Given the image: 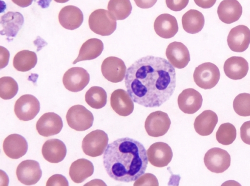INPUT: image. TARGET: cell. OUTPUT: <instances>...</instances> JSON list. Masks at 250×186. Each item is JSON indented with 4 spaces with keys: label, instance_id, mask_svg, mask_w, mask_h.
<instances>
[{
    "label": "cell",
    "instance_id": "6da1fadb",
    "mask_svg": "<svg viewBox=\"0 0 250 186\" xmlns=\"http://www.w3.org/2000/svg\"><path fill=\"white\" fill-rule=\"evenodd\" d=\"M125 83L133 102L147 108L158 107L175 90V70L166 59L148 56L128 68Z\"/></svg>",
    "mask_w": 250,
    "mask_h": 186
},
{
    "label": "cell",
    "instance_id": "7a4b0ae2",
    "mask_svg": "<svg viewBox=\"0 0 250 186\" xmlns=\"http://www.w3.org/2000/svg\"><path fill=\"white\" fill-rule=\"evenodd\" d=\"M103 164L113 179L131 182L143 175L148 164L147 152L140 142L126 137L108 144L104 152Z\"/></svg>",
    "mask_w": 250,
    "mask_h": 186
},
{
    "label": "cell",
    "instance_id": "3957f363",
    "mask_svg": "<svg viewBox=\"0 0 250 186\" xmlns=\"http://www.w3.org/2000/svg\"><path fill=\"white\" fill-rule=\"evenodd\" d=\"M88 24L92 31L96 34L107 36L116 30V19L107 10L98 9L94 11L89 16Z\"/></svg>",
    "mask_w": 250,
    "mask_h": 186
},
{
    "label": "cell",
    "instance_id": "277c9868",
    "mask_svg": "<svg viewBox=\"0 0 250 186\" xmlns=\"http://www.w3.org/2000/svg\"><path fill=\"white\" fill-rule=\"evenodd\" d=\"M193 76L198 87L207 90L216 85L220 77V73L216 65L211 62H205L195 68Z\"/></svg>",
    "mask_w": 250,
    "mask_h": 186
},
{
    "label": "cell",
    "instance_id": "5b68a950",
    "mask_svg": "<svg viewBox=\"0 0 250 186\" xmlns=\"http://www.w3.org/2000/svg\"><path fill=\"white\" fill-rule=\"evenodd\" d=\"M66 119L68 126L77 131H84L92 127L94 116L92 112L81 105H76L68 110Z\"/></svg>",
    "mask_w": 250,
    "mask_h": 186
},
{
    "label": "cell",
    "instance_id": "8992f818",
    "mask_svg": "<svg viewBox=\"0 0 250 186\" xmlns=\"http://www.w3.org/2000/svg\"><path fill=\"white\" fill-rule=\"evenodd\" d=\"M108 142L107 133L103 130H96L92 131L83 138L82 148L86 155L95 157L104 153Z\"/></svg>",
    "mask_w": 250,
    "mask_h": 186
},
{
    "label": "cell",
    "instance_id": "52a82bcc",
    "mask_svg": "<svg viewBox=\"0 0 250 186\" xmlns=\"http://www.w3.org/2000/svg\"><path fill=\"white\" fill-rule=\"evenodd\" d=\"M230 156L228 151L219 148H213L206 153L204 162L207 168L212 172L222 173L230 165Z\"/></svg>",
    "mask_w": 250,
    "mask_h": 186
},
{
    "label": "cell",
    "instance_id": "ba28073f",
    "mask_svg": "<svg viewBox=\"0 0 250 186\" xmlns=\"http://www.w3.org/2000/svg\"><path fill=\"white\" fill-rule=\"evenodd\" d=\"M40 110V103L34 95L29 94L21 95L16 101L14 112L21 121H27L35 118Z\"/></svg>",
    "mask_w": 250,
    "mask_h": 186
},
{
    "label": "cell",
    "instance_id": "9c48e42d",
    "mask_svg": "<svg viewBox=\"0 0 250 186\" xmlns=\"http://www.w3.org/2000/svg\"><path fill=\"white\" fill-rule=\"evenodd\" d=\"M171 124L168 114L162 111H157L150 113L146 119L145 130L148 135L157 137L165 135Z\"/></svg>",
    "mask_w": 250,
    "mask_h": 186
},
{
    "label": "cell",
    "instance_id": "30bf717a",
    "mask_svg": "<svg viewBox=\"0 0 250 186\" xmlns=\"http://www.w3.org/2000/svg\"><path fill=\"white\" fill-rule=\"evenodd\" d=\"M89 80L90 75L86 70L79 67L69 69L62 77L64 86L72 92L83 90L89 83Z\"/></svg>",
    "mask_w": 250,
    "mask_h": 186
},
{
    "label": "cell",
    "instance_id": "8fae6325",
    "mask_svg": "<svg viewBox=\"0 0 250 186\" xmlns=\"http://www.w3.org/2000/svg\"><path fill=\"white\" fill-rule=\"evenodd\" d=\"M16 175L21 183L30 186L38 183L42 177V171L38 162L26 160L18 166Z\"/></svg>",
    "mask_w": 250,
    "mask_h": 186
},
{
    "label": "cell",
    "instance_id": "7c38bea8",
    "mask_svg": "<svg viewBox=\"0 0 250 186\" xmlns=\"http://www.w3.org/2000/svg\"><path fill=\"white\" fill-rule=\"evenodd\" d=\"M126 67L122 59L116 56H109L104 59L101 65L103 75L112 83L121 82L125 77Z\"/></svg>",
    "mask_w": 250,
    "mask_h": 186
},
{
    "label": "cell",
    "instance_id": "4fadbf2b",
    "mask_svg": "<svg viewBox=\"0 0 250 186\" xmlns=\"http://www.w3.org/2000/svg\"><path fill=\"white\" fill-rule=\"evenodd\" d=\"M146 152L148 161L152 165L158 167L167 166L173 156L170 146L166 143L162 142L153 143Z\"/></svg>",
    "mask_w": 250,
    "mask_h": 186
},
{
    "label": "cell",
    "instance_id": "5bb4252c",
    "mask_svg": "<svg viewBox=\"0 0 250 186\" xmlns=\"http://www.w3.org/2000/svg\"><path fill=\"white\" fill-rule=\"evenodd\" d=\"M227 43L233 52L241 53L246 51L250 44V29L244 25L233 27L229 33Z\"/></svg>",
    "mask_w": 250,
    "mask_h": 186
},
{
    "label": "cell",
    "instance_id": "9a60e30c",
    "mask_svg": "<svg viewBox=\"0 0 250 186\" xmlns=\"http://www.w3.org/2000/svg\"><path fill=\"white\" fill-rule=\"evenodd\" d=\"M63 127L62 118L54 112L42 115L36 123V130L42 136L48 137L58 134Z\"/></svg>",
    "mask_w": 250,
    "mask_h": 186
},
{
    "label": "cell",
    "instance_id": "2e32d148",
    "mask_svg": "<svg viewBox=\"0 0 250 186\" xmlns=\"http://www.w3.org/2000/svg\"><path fill=\"white\" fill-rule=\"evenodd\" d=\"M166 55L169 62L178 69L185 68L190 60L188 48L180 42L169 43L166 49Z\"/></svg>",
    "mask_w": 250,
    "mask_h": 186
},
{
    "label": "cell",
    "instance_id": "e0dca14e",
    "mask_svg": "<svg viewBox=\"0 0 250 186\" xmlns=\"http://www.w3.org/2000/svg\"><path fill=\"white\" fill-rule=\"evenodd\" d=\"M179 109L184 113L193 114L201 107L203 98L201 93L193 88L184 90L178 97Z\"/></svg>",
    "mask_w": 250,
    "mask_h": 186
},
{
    "label": "cell",
    "instance_id": "ac0fdd59",
    "mask_svg": "<svg viewBox=\"0 0 250 186\" xmlns=\"http://www.w3.org/2000/svg\"><path fill=\"white\" fill-rule=\"evenodd\" d=\"M110 105L116 113L122 116L130 115L134 110L133 101L128 93L122 89L112 92L110 96Z\"/></svg>",
    "mask_w": 250,
    "mask_h": 186
},
{
    "label": "cell",
    "instance_id": "d6986e66",
    "mask_svg": "<svg viewBox=\"0 0 250 186\" xmlns=\"http://www.w3.org/2000/svg\"><path fill=\"white\" fill-rule=\"evenodd\" d=\"M3 149L9 158L17 159L24 155L28 149V144L25 139L19 134H12L5 138Z\"/></svg>",
    "mask_w": 250,
    "mask_h": 186
},
{
    "label": "cell",
    "instance_id": "ffe728a7",
    "mask_svg": "<svg viewBox=\"0 0 250 186\" xmlns=\"http://www.w3.org/2000/svg\"><path fill=\"white\" fill-rule=\"evenodd\" d=\"M59 21L65 29L73 30L79 28L83 20V14L80 8L74 5L63 7L59 14Z\"/></svg>",
    "mask_w": 250,
    "mask_h": 186
},
{
    "label": "cell",
    "instance_id": "44dd1931",
    "mask_svg": "<svg viewBox=\"0 0 250 186\" xmlns=\"http://www.w3.org/2000/svg\"><path fill=\"white\" fill-rule=\"evenodd\" d=\"M42 152L47 161L51 163H58L65 158L67 149L62 141L58 139H50L43 144Z\"/></svg>",
    "mask_w": 250,
    "mask_h": 186
},
{
    "label": "cell",
    "instance_id": "7402d4cb",
    "mask_svg": "<svg viewBox=\"0 0 250 186\" xmlns=\"http://www.w3.org/2000/svg\"><path fill=\"white\" fill-rule=\"evenodd\" d=\"M156 33L164 38L173 37L178 31V25L176 18L169 14L158 16L154 23Z\"/></svg>",
    "mask_w": 250,
    "mask_h": 186
},
{
    "label": "cell",
    "instance_id": "603a6c76",
    "mask_svg": "<svg viewBox=\"0 0 250 186\" xmlns=\"http://www.w3.org/2000/svg\"><path fill=\"white\" fill-rule=\"evenodd\" d=\"M242 7L237 0H223L217 8V14L221 21L230 24L237 21L242 14Z\"/></svg>",
    "mask_w": 250,
    "mask_h": 186
},
{
    "label": "cell",
    "instance_id": "cb8c5ba5",
    "mask_svg": "<svg viewBox=\"0 0 250 186\" xmlns=\"http://www.w3.org/2000/svg\"><path fill=\"white\" fill-rule=\"evenodd\" d=\"M248 71V62L241 56H231L225 61L224 64L225 74L233 80L242 79L246 76Z\"/></svg>",
    "mask_w": 250,
    "mask_h": 186
},
{
    "label": "cell",
    "instance_id": "d4e9b609",
    "mask_svg": "<svg viewBox=\"0 0 250 186\" xmlns=\"http://www.w3.org/2000/svg\"><path fill=\"white\" fill-rule=\"evenodd\" d=\"M24 22L22 14L18 12L9 11L2 15L0 19L1 35L8 37H15Z\"/></svg>",
    "mask_w": 250,
    "mask_h": 186
},
{
    "label": "cell",
    "instance_id": "484cf974",
    "mask_svg": "<svg viewBox=\"0 0 250 186\" xmlns=\"http://www.w3.org/2000/svg\"><path fill=\"white\" fill-rule=\"evenodd\" d=\"M217 122L216 113L211 110H205L195 118L194 128L199 135L208 136L213 132Z\"/></svg>",
    "mask_w": 250,
    "mask_h": 186
},
{
    "label": "cell",
    "instance_id": "4316f807",
    "mask_svg": "<svg viewBox=\"0 0 250 186\" xmlns=\"http://www.w3.org/2000/svg\"><path fill=\"white\" fill-rule=\"evenodd\" d=\"M94 170V166L91 161L85 158H81L71 164L69 174L74 183L80 184L90 177L93 174Z\"/></svg>",
    "mask_w": 250,
    "mask_h": 186
},
{
    "label": "cell",
    "instance_id": "83f0119b",
    "mask_svg": "<svg viewBox=\"0 0 250 186\" xmlns=\"http://www.w3.org/2000/svg\"><path fill=\"white\" fill-rule=\"evenodd\" d=\"M104 50V44L102 40L96 38L88 39L82 45L77 58L73 64L83 60L94 59L98 57Z\"/></svg>",
    "mask_w": 250,
    "mask_h": 186
},
{
    "label": "cell",
    "instance_id": "f1b7e54d",
    "mask_svg": "<svg viewBox=\"0 0 250 186\" xmlns=\"http://www.w3.org/2000/svg\"><path fill=\"white\" fill-rule=\"evenodd\" d=\"M184 30L187 33L194 34L202 30L205 24L203 14L195 9H190L184 14L182 18Z\"/></svg>",
    "mask_w": 250,
    "mask_h": 186
},
{
    "label": "cell",
    "instance_id": "f546056e",
    "mask_svg": "<svg viewBox=\"0 0 250 186\" xmlns=\"http://www.w3.org/2000/svg\"><path fill=\"white\" fill-rule=\"evenodd\" d=\"M37 62L36 54L24 50L18 52L13 58L14 67L18 71L27 72L34 68Z\"/></svg>",
    "mask_w": 250,
    "mask_h": 186
},
{
    "label": "cell",
    "instance_id": "4dcf8cb0",
    "mask_svg": "<svg viewBox=\"0 0 250 186\" xmlns=\"http://www.w3.org/2000/svg\"><path fill=\"white\" fill-rule=\"evenodd\" d=\"M85 100L91 108L100 109L106 104L107 93L99 86H93L89 89L85 94Z\"/></svg>",
    "mask_w": 250,
    "mask_h": 186
},
{
    "label": "cell",
    "instance_id": "1f68e13d",
    "mask_svg": "<svg viewBox=\"0 0 250 186\" xmlns=\"http://www.w3.org/2000/svg\"><path fill=\"white\" fill-rule=\"evenodd\" d=\"M107 9L116 20H124L131 14L132 7L130 0H109Z\"/></svg>",
    "mask_w": 250,
    "mask_h": 186
},
{
    "label": "cell",
    "instance_id": "d6a6232c",
    "mask_svg": "<svg viewBox=\"0 0 250 186\" xmlns=\"http://www.w3.org/2000/svg\"><path fill=\"white\" fill-rule=\"evenodd\" d=\"M236 137V128L230 123L221 124L216 133L217 141L223 145H229L232 144Z\"/></svg>",
    "mask_w": 250,
    "mask_h": 186
},
{
    "label": "cell",
    "instance_id": "836d02e7",
    "mask_svg": "<svg viewBox=\"0 0 250 186\" xmlns=\"http://www.w3.org/2000/svg\"><path fill=\"white\" fill-rule=\"evenodd\" d=\"M18 85L10 76H4L0 79V97L4 100L14 97L18 93Z\"/></svg>",
    "mask_w": 250,
    "mask_h": 186
},
{
    "label": "cell",
    "instance_id": "e575fe53",
    "mask_svg": "<svg viewBox=\"0 0 250 186\" xmlns=\"http://www.w3.org/2000/svg\"><path fill=\"white\" fill-rule=\"evenodd\" d=\"M233 108L240 116H250V93H241L237 95L233 100Z\"/></svg>",
    "mask_w": 250,
    "mask_h": 186
},
{
    "label": "cell",
    "instance_id": "d590c367",
    "mask_svg": "<svg viewBox=\"0 0 250 186\" xmlns=\"http://www.w3.org/2000/svg\"><path fill=\"white\" fill-rule=\"evenodd\" d=\"M157 178L152 174L146 173L136 180L134 186H158Z\"/></svg>",
    "mask_w": 250,
    "mask_h": 186
},
{
    "label": "cell",
    "instance_id": "8d00e7d4",
    "mask_svg": "<svg viewBox=\"0 0 250 186\" xmlns=\"http://www.w3.org/2000/svg\"><path fill=\"white\" fill-rule=\"evenodd\" d=\"M46 185L47 186H68L69 184L67 180L64 176L59 174H56L49 177Z\"/></svg>",
    "mask_w": 250,
    "mask_h": 186
},
{
    "label": "cell",
    "instance_id": "74e56055",
    "mask_svg": "<svg viewBox=\"0 0 250 186\" xmlns=\"http://www.w3.org/2000/svg\"><path fill=\"white\" fill-rule=\"evenodd\" d=\"M188 2L189 0H166L167 7L175 12L180 11L184 9Z\"/></svg>",
    "mask_w": 250,
    "mask_h": 186
},
{
    "label": "cell",
    "instance_id": "f35d334b",
    "mask_svg": "<svg viewBox=\"0 0 250 186\" xmlns=\"http://www.w3.org/2000/svg\"><path fill=\"white\" fill-rule=\"evenodd\" d=\"M240 137L243 142L250 145V121L245 122L241 126Z\"/></svg>",
    "mask_w": 250,
    "mask_h": 186
},
{
    "label": "cell",
    "instance_id": "ab89813d",
    "mask_svg": "<svg viewBox=\"0 0 250 186\" xmlns=\"http://www.w3.org/2000/svg\"><path fill=\"white\" fill-rule=\"evenodd\" d=\"M0 48V68L2 69L5 67L8 64L9 58V52L2 46Z\"/></svg>",
    "mask_w": 250,
    "mask_h": 186
},
{
    "label": "cell",
    "instance_id": "60d3db41",
    "mask_svg": "<svg viewBox=\"0 0 250 186\" xmlns=\"http://www.w3.org/2000/svg\"><path fill=\"white\" fill-rule=\"evenodd\" d=\"M136 5L139 8L147 9L152 7L157 0H134Z\"/></svg>",
    "mask_w": 250,
    "mask_h": 186
},
{
    "label": "cell",
    "instance_id": "b9f144b4",
    "mask_svg": "<svg viewBox=\"0 0 250 186\" xmlns=\"http://www.w3.org/2000/svg\"><path fill=\"white\" fill-rule=\"evenodd\" d=\"M195 4L204 9L209 8L215 3L216 0H194Z\"/></svg>",
    "mask_w": 250,
    "mask_h": 186
},
{
    "label": "cell",
    "instance_id": "7bdbcfd3",
    "mask_svg": "<svg viewBox=\"0 0 250 186\" xmlns=\"http://www.w3.org/2000/svg\"><path fill=\"white\" fill-rule=\"evenodd\" d=\"M33 0H12L17 5L21 7H26L30 5Z\"/></svg>",
    "mask_w": 250,
    "mask_h": 186
},
{
    "label": "cell",
    "instance_id": "ee69618b",
    "mask_svg": "<svg viewBox=\"0 0 250 186\" xmlns=\"http://www.w3.org/2000/svg\"><path fill=\"white\" fill-rule=\"evenodd\" d=\"M55 1L58 3H65L69 1V0H54Z\"/></svg>",
    "mask_w": 250,
    "mask_h": 186
}]
</instances>
